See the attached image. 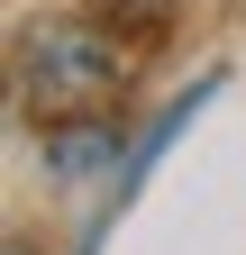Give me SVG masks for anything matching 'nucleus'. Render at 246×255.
<instances>
[{
  "label": "nucleus",
  "instance_id": "f257e3e1",
  "mask_svg": "<svg viewBox=\"0 0 246 255\" xmlns=\"http://www.w3.org/2000/svg\"><path fill=\"white\" fill-rule=\"evenodd\" d=\"M119 82H128V55L101 18H27L18 27V101L37 110L46 128L64 119H101L119 101Z\"/></svg>",
  "mask_w": 246,
  "mask_h": 255
},
{
  "label": "nucleus",
  "instance_id": "f03ea898",
  "mask_svg": "<svg viewBox=\"0 0 246 255\" xmlns=\"http://www.w3.org/2000/svg\"><path fill=\"white\" fill-rule=\"evenodd\" d=\"M110 9H119V18H164L173 0H110Z\"/></svg>",
  "mask_w": 246,
  "mask_h": 255
}]
</instances>
